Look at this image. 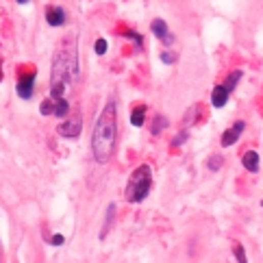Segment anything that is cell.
I'll use <instances>...</instances> for the list:
<instances>
[{"mask_svg": "<svg viewBox=\"0 0 263 263\" xmlns=\"http://www.w3.org/2000/svg\"><path fill=\"white\" fill-rule=\"evenodd\" d=\"M244 128H246V122H242V120H240V122H235V124L228 128L224 135H222V146H224V148L233 146L237 139H240V135H242V130H244Z\"/></svg>", "mask_w": 263, "mask_h": 263, "instance_id": "8992f818", "label": "cell"}, {"mask_svg": "<svg viewBox=\"0 0 263 263\" xmlns=\"http://www.w3.org/2000/svg\"><path fill=\"white\" fill-rule=\"evenodd\" d=\"M0 259H3V244H0Z\"/></svg>", "mask_w": 263, "mask_h": 263, "instance_id": "cb8c5ba5", "label": "cell"}, {"mask_svg": "<svg viewBox=\"0 0 263 263\" xmlns=\"http://www.w3.org/2000/svg\"><path fill=\"white\" fill-rule=\"evenodd\" d=\"M113 213H116V204H109V213H107V222H104V226H102V231H100V240H104V237H107V231H109Z\"/></svg>", "mask_w": 263, "mask_h": 263, "instance_id": "7c38bea8", "label": "cell"}, {"mask_svg": "<svg viewBox=\"0 0 263 263\" xmlns=\"http://www.w3.org/2000/svg\"><path fill=\"white\" fill-rule=\"evenodd\" d=\"M146 120V107H137V109L130 113V124L133 126H142Z\"/></svg>", "mask_w": 263, "mask_h": 263, "instance_id": "8fae6325", "label": "cell"}, {"mask_svg": "<svg viewBox=\"0 0 263 263\" xmlns=\"http://www.w3.org/2000/svg\"><path fill=\"white\" fill-rule=\"evenodd\" d=\"M65 240H63V235H55V237H50V244L52 246H61Z\"/></svg>", "mask_w": 263, "mask_h": 263, "instance_id": "44dd1931", "label": "cell"}, {"mask_svg": "<svg viewBox=\"0 0 263 263\" xmlns=\"http://www.w3.org/2000/svg\"><path fill=\"white\" fill-rule=\"evenodd\" d=\"M46 22L50 27H63L65 24V11L61 7H48L46 9Z\"/></svg>", "mask_w": 263, "mask_h": 263, "instance_id": "52a82bcc", "label": "cell"}, {"mask_svg": "<svg viewBox=\"0 0 263 263\" xmlns=\"http://www.w3.org/2000/svg\"><path fill=\"white\" fill-rule=\"evenodd\" d=\"M0 83H3V65H0Z\"/></svg>", "mask_w": 263, "mask_h": 263, "instance_id": "603a6c76", "label": "cell"}, {"mask_svg": "<svg viewBox=\"0 0 263 263\" xmlns=\"http://www.w3.org/2000/svg\"><path fill=\"white\" fill-rule=\"evenodd\" d=\"M161 59L166 61V63H174V61H176V55H172V52H163V55H161Z\"/></svg>", "mask_w": 263, "mask_h": 263, "instance_id": "e0dca14e", "label": "cell"}, {"mask_svg": "<svg viewBox=\"0 0 263 263\" xmlns=\"http://www.w3.org/2000/svg\"><path fill=\"white\" fill-rule=\"evenodd\" d=\"M242 163H244V168L248 170V172H257L259 170V154L257 152H246L244 157H242Z\"/></svg>", "mask_w": 263, "mask_h": 263, "instance_id": "9c48e42d", "label": "cell"}, {"mask_svg": "<svg viewBox=\"0 0 263 263\" xmlns=\"http://www.w3.org/2000/svg\"><path fill=\"white\" fill-rule=\"evenodd\" d=\"M220 163H222V157H213V159H209V168L211 170H218Z\"/></svg>", "mask_w": 263, "mask_h": 263, "instance_id": "ac0fdd59", "label": "cell"}, {"mask_svg": "<svg viewBox=\"0 0 263 263\" xmlns=\"http://www.w3.org/2000/svg\"><path fill=\"white\" fill-rule=\"evenodd\" d=\"M152 33L157 35L159 39H166L170 33H168V24L163 20H152Z\"/></svg>", "mask_w": 263, "mask_h": 263, "instance_id": "30bf717a", "label": "cell"}, {"mask_svg": "<svg viewBox=\"0 0 263 263\" xmlns=\"http://www.w3.org/2000/svg\"><path fill=\"white\" fill-rule=\"evenodd\" d=\"M33 87H35V74H24V76H20L18 81V96L24 98V100H29V98L33 96Z\"/></svg>", "mask_w": 263, "mask_h": 263, "instance_id": "5b68a950", "label": "cell"}, {"mask_svg": "<svg viewBox=\"0 0 263 263\" xmlns=\"http://www.w3.org/2000/svg\"><path fill=\"white\" fill-rule=\"evenodd\" d=\"M150 183H152V172L150 166H139L128 178L126 185V200L128 202H142L146 196L150 194Z\"/></svg>", "mask_w": 263, "mask_h": 263, "instance_id": "3957f363", "label": "cell"}, {"mask_svg": "<svg viewBox=\"0 0 263 263\" xmlns=\"http://www.w3.org/2000/svg\"><path fill=\"white\" fill-rule=\"evenodd\" d=\"M18 3H20V5H27V3H31V0H18Z\"/></svg>", "mask_w": 263, "mask_h": 263, "instance_id": "7402d4cb", "label": "cell"}, {"mask_svg": "<svg viewBox=\"0 0 263 263\" xmlns=\"http://www.w3.org/2000/svg\"><path fill=\"white\" fill-rule=\"evenodd\" d=\"M166 126H168V120L163 118V116H161V118H157V120H154V124H152V135H159Z\"/></svg>", "mask_w": 263, "mask_h": 263, "instance_id": "9a60e30c", "label": "cell"}, {"mask_svg": "<svg viewBox=\"0 0 263 263\" xmlns=\"http://www.w3.org/2000/svg\"><path fill=\"white\" fill-rule=\"evenodd\" d=\"M228 89L224 87V85H218L216 89H213V94H211V102H213V107H218V109H222L226 102H228Z\"/></svg>", "mask_w": 263, "mask_h": 263, "instance_id": "ba28073f", "label": "cell"}, {"mask_svg": "<svg viewBox=\"0 0 263 263\" xmlns=\"http://www.w3.org/2000/svg\"><path fill=\"white\" fill-rule=\"evenodd\" d=\"M107 48H109L107 39H98L96 46H94V50H96V55H104V52H107Z\"/></svg>", "mask_w": 263, "mask_h": 263, "instance_id": "2e32d148", "label": "cell"}, {"mask_svg": "<svg viewBox=\"0 0 263 263\" xmlns=\"http://www.w3.org/2000/svg\"><path fill=\"white\" fill-rule=\"evenodd\" d=\"M235 257H237V261H246V254H244V248H242V246H237V248H235Z\"/></svg>", "mask_w": 263, "mask_h": 263, "instance_id": "d6986e66", "label": "cell"}, {"mask_svg": "<svg viewBox=\"0 0 263 263\" xmlns=\"http://www.w3.org/2000/svg\"><path fill=\"white\" fill-rule=\"evenodd\" d=\"M118 113H116V102L109 100L98 118L92 135V152L98 163H107L113 154L116 148V137H118Z\"/></svg>", "mask_w": 263, "mask_h": 263, "instance_id": "7a4b0ae2", "label": "cell"}, {"mask_svg": "<svg viewBox=\"0 0 263 263\" xmlns=\"http://www.w3.org/2000/svg\"><path fill=\"white\" fill-rule=\"evenodd\" d=\"M78 76V61H76V44L68 37L61 42V48L57 50L50 70V100L55 102V116L65 118L70 113V102L65 98V92Z\"/></svg>", "mask_w": 263, "mask_h": 263, "instance_id": "6da1fadb", "label": "cell"}, {"mask_svg": "<svg viewBox=\"0 0 263 263\" xmlns=\"http://www.w3.org/2000/svg\"><path fill=\"white\" fill-rule=\"evenodd\" d=\"M240 78H242V72H240V70H237V72H233V74H231V76H228V78H226V83H224V87L228 89V92H233V87L237 85V81H240Z\"/></svg>", "mask_w": 263, "mask_h": 263, "instance_id": "4fadbf2b", "label": "cell"}, {"mask_svg": "<svg viewBox=\"0 0 263 263\" xmlns=\"http://www.w3.org/2000/svg\"><path fill=\"white\" fill-rule=\"evenodd\" d=\"M185 139H187V130H183V133H180L176 139H174V142H172V144H174V146H180V144H183L185 142Z\"/></svg>", "mask_w": 263, "mask_h": 263, "instance_id": "ffe728a7", "label": "cell"}, {"mask_svg": "<svg viewBox=\"0 0 263 263\" xmlns=\"http://www.w3.org/2000/svg\"><path fill=\"white\" fill-rule=\"evenodd\" d=\"M124 37H128V39H133V42H135V48H137V50H139V48H142V44H144V37H142V35H139V33H135V31H126V33H124Z\"/></svg>", "mask_w": 263, "mask_h": 263, "instance_id": "5bb4252c", "label": "cell"}, {"mask_svg": "<svg viewBox=\"0 0 263 263\" xmlns=\"http://www.w3.org/2000/svg\"><path fill=\"white\" fill-rule=\"evenodd\" d=\"M57 130H59L61 137H68V139L78 137L81 135V116H74V118H68L65 122H61Z\"/></svg>", "mask_w": 263, "mask_h": 263, "instance_id": "277c9868", "label": "cell"}]
</instances>
